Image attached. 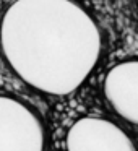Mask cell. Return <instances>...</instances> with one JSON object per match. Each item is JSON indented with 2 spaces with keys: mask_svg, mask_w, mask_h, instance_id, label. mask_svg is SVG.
Here are the masks:
<instances>
[{
  "mask_svg": "<svg viewBox=\"0 0 138 151\" xmlns=\"http://www.w3.org/2000/svg\"><path fill=\"white\" fill-rule=\"evenodd\" d=\"M104 49L101 26L76 0H13L0 17V55L21 83L46 96L76 93Z\"/></svg>",
  "mask_w": 138,
  "mask_h": 151,
  "instance_id": "1",
  "label": "cell"
},
{
  "mask_svg": "<svg viewBox=\"0 0 138 151\" xmlns=\"http://www.w3.org/2000/svg\"><path fill=\"white\" fill-rule=\"evenodd\" d=\"M101 91L107 107L119 119L138 127V59L120 60L107 68Z\"/></svg>",
  "mask_w": 138,
  "mask_h": 151,
  "instance_id": "4",
  "label": "cell"
},
{
  "mask_svg": "<svg viewBox=\"0 0 138 151\" xmlns=\"http://www.w3.org/2000/svg\"><path fill=\"white\" fill-rule=\"evenodd\" d=\"M0 151H47L42 115L10 93H0Z\"/></svg>",
  "mask_w": 138,
  "mask_h": 151,
  "instance_id": "2",
  "label": "cell"
},
{
  "mask_svg": "<svg viewBox=\"0 0 138 151\" xmlns=\"http://www.w3.org/2000/svg\"><path fill=\"white\" fill-rule=\"evenodd\" d=\"M63 145L65 151H138L127 130L99 115H83L72 122Z\"/></svg>",
  "mask_w": 138,
  "mask_h": 151,
  "instance_id": "3",
  "label": "cell"
}]
</instances>
